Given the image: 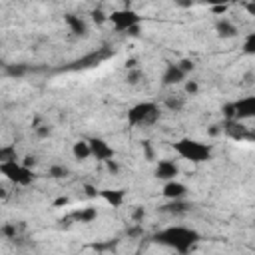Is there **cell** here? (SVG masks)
I'll list each match as a JSON object with an SVG mask.
<instances>
[{"label": "cell", "instance_id": "cell-7", "mask_svg": "<svg viewBox=\"0 0 255 255\" xmlns=\"http://www.w3.org/2000/svg\"><path fill=\"white\" fill-rule=\"evenodd\" d=\"M90 152H92V155L98 159V162H108V159H114V155H116V152H114V148L108 144V142H104V140H100V138H92L90 142Z\"/></svg>", "mask_w": 255, "mask_h": 255}, {"label": "cell", "instance_id": "cell-30", "mask_svg": "<svg viewBox=\"0 0 255 255\" xmlns=\"http://www.w3.org/2000/svg\"><path fill=\"white\" fill-rule=\"evenodd\" d=\"M106 168H108V172H112V174H118V170H120V166L116 164V159H108Z\"/></svg>", "mask_w": 255, "mask_h": 255}, {"label": "cell", "instance_id": "cell-38", "mask_svg": "<svg viewBox=\"0 0 255 255\" xmlns=\"http://www.w3.org/2000/svg\"><path fill=\"white\" fill-rule=\"evenodd\" d=\"M219 132H221V128H219V126H211V130H209V134H211V136H217Z\"/></svg>", "mask_w": 255, "mask_h": 255}, {"label": "cell", "instance_id": "cell-11", "mask_svg": "<svg viewBox=\"0 0 255 255\" xmlns=\"http://www.w3.org/2000/svg\"><path fill=\"white\" fill-rule=\"evenodd\" d=\"M185 194H187V187L183 185V183H179V181H168L166 185H164V196L172 202V200H183L185 198Z\"/></svg>", "mask_w": 255, "mask_h": 255}, {"label": "cell", "instance_id": "cell-6", "mask_svg": "<svg viewBox=\"0 0 255 255\" xmlns=\"http://www.w3.org/2000/svg\"><path fill=\"white\" fill-rule=\"evenodd\" d=\"M221 132L226 136H230L231 140H237V142L239 140H253L251 130L247 126H243L241 122H237V120H226V122H223Z\"/></svg>", "mask_w": 255, "mask_h": 255}, {"label": "cell", "instance_id": "cell-17", "mask_svg": "<svg viewBox=\"0 0 255 255\" xmlns=\"http://www.w3.org/2000/svg\"><path fill=\"white\" fill-rule=\"evenodd\" d=\"M96 217H98V211H96V207H84V209L72 213V219H76V221H80V223H92Z\"/></svg>", "mask_w": 255, "mask_h": 255}, {"label": "cell", "instance_id": "cell-32", "mask_svg": "<svg viewBox=\"0 0 255 255\" xmlns=\"http://www.w3.org/2000/svg\"><path fill=\"white\" fill-rule=\"evenodd\" d=\"M211 10L215 14H226L228 12V4H217V6H211Z\"/></svg>", "mask_w": 255, "mask_h": 255}, {"label": "cell", "instance_id": "cell-39", "mask_svg": "<svg viewBox=\"0 0 255 255\" xmlns=\"http://www.w3.org/2000/svg\"><path fill=\"white\" fill-rule=\"evenodd\" d=\"M66 204H68V198H60L54 202V205H66Z\"/></svg>", "mask_w": 255, "mask_h": 255}, {"label": "cell", "instance_id": "cell-34", "mask_svg": "<svg viewBox=\"0 0 255 255\" xmlns=\"http://www.w3.org/2000/svg\"><path fill=\"white\" fill-rule=\"evenodd\" d=\"M126 32H128L130 36H140V24H136V26H132V28H128Z\"/></svg>", "mask_w": 255, "mask_h": 255}, {"label": "cell", "instance_id": "cell-24", "mask_svg": "<svg viewBox=\"0 0 255 255\" xmlns=\"http://www.w3.org/2000/svg\"><path fill=\"white\" fill-rule=\"evenodd\" d=\"M243 52L245 54H255V32L247 34V38L243 42Z\"/></svg>", "mask_w": 255, "mask_h": 255}, {"label": "cell", "instance_id": "cell-25", "mask_svg": "<svg viewBox=\"0 0 255 255\" xmlns=\"http://www.w3.org/2000/svg\"><path fill=\"white\" fill-rule=\"evenodd\" d=\"M178 68H179L183 74H187V72H191V70L196 68V64L191 62L189 58H183V60H179V62H178Z\"/></svg>", "mask_w": 255, "mask_h": 255}, {"label": "cell", "instance_id": "cell-10", "mask_svg": "<svg viewBox=\"0 0 255 255\" xmlns=\"http://www.w3.org/2000/svg\"><path fill=\"white\" fill-rule=\"evenodd\" d=\"M183 80H185V74L178 68V64H168L164 74H162V82L166 86H176V84H179Z\"/></svg>", "mask_w": 255, "mask_h": 255}, {"label": "cell", "instance_id": "cell-4", "mask_svg": "<svg viewBox=\"0 0 255 255\" xmlns=\"http://www.w3.org/2000/svg\"><path fill=\"white\" fill-rule=\"evenodd\" d=\"M0 172H2V176H6L12 183L22 185V187H26V185H30L32 181H34V172L24 168L20 162L2 164V166H0Z\"/></svg>", "mask_w": 255, "mask_h": 255}, {"label": "cell", "instance_id": "cell-19", "mask_svg": "<svg viewBox=\"0 0 255 255\" xmlns=\"http://www.w3.org/2000/svg\"><path fill=\"white\" fill-rule=\"evenodd\" d=\"M164 104H166V108L172 110V112H181L183 106H185V100L179 98V96H170V98H166Z\"/></svg>", "mask_w": 255, "mask_h": 255}, {"label": "cell", "instance_id": "cell-14", "mask_svg": "<svg viewBox=\"0 0 255 255\" xmlns=\"http://www.w3.org/2000/svg\"><path fill=\"white\" fill-rule=\"evenodd\" d=\"M98 196L104 198L112 207H120V205L124 204L126 191H124V189H102V191H98Z\"/></svg>", "mask_w": 255, "mask_h": 255}, {"label": "cell", "instance_id": "cell-8", "mask_svg": "<svg viewBox=\"0 0 255 255\" xmlns=\"http://www.w3.org/2000/svg\"><path fill=\"white\" fill-rule=\"evenodd\" d=\"M179 174V168L172 159H159L155 166V178L157 179H166V181H174Z\"/></svg>", "mask_w": 255, "mask_h": 255}, {"label": "cell", "instance_id": "cell-21", "mask_svg": "<svg viewBox=\"0 0 255 255\" xmlns=\"http://www.w3.org/2000/svg\"><path fill=\"white\" fill-rule=\"evenodd\" d=\"M0 235L6 237V239H16V235H18L16 223H4V226L0 228Z\"/></svg>", "mask_w": 255, "mask_h": 255}, {"label": "cell", "instance_id": "cell-20", "mask_svg": "<svg viewBox=\"0 0 255 255\" xmlns=\"http://www.w3.org/2000/svg\"><path fill=\"white\" fill-rule=\"evenodd\" d=\"M146 76H144V72L140 70V68H136V70H128V76H126V82L130 84V86H138L142 80H144Z\"/></svg>", "mask_w": 255, "mask_h": 255}, {"label": "cell", "instance_id": "cell-29", "mask_svg": "<svg viewBox=\"0 0 255 255\" xmlns=\"http://www.w3.org/2000/svg\"><path fill=\"white\" fill-rule=\"evenodd\" d=\"M92 18H94V22H98V24H102V22L108 20V16H106L102 10H94V12H92Z\"/></svg>", "mask_w": 255, "mask_h": 255}, {"label": "cell", "instance_id": "cell-35", "mask_svg": "<svg viewBox=\"0 0 255 255\" xmlns=\"http://www.w3.org/2000/svg\"><path fill=\"white\" fill-rule=\"evenodd\" d=\"M84 189H86V194H88L90 198H96V196H98V189H96L94 185H86Z\"/></svg>", "mask_w": 255, "mask_h": 255}, {"label": "cell", "instance_id": "cell-1", "mask_svg": "<svg viewBox=\"0 0 255 255\" xmlns=\"http://www.w3.org/2000/svg\"><path fill=\"white\" fill-rule=\"evenodd\" d=\"M153 241L155 243H162V245H168L172 249H176L178 253L185 255L191 247H194L198 241H200V233L194 231V230H187V228H181V226H172L164 231H159L153 235Z\"/></svg>", "mask_w": 255, "mask_h": 255}, {"label": "cell", "instance_id": "cell-18", "mask_svg": "<svg viewBox=\"0 0 255 255\" xmlns=\"http://www.w3.org/2000/svg\"><path fill=\"white\" fill-rule=\"evenodd\" d=\"M72 153H74V157H76V159L84 162V159H88V157L92 155V152H90V144H88V142H84V140L76 142V144H74V148H72Z\"/></svg>", "mask_w": 255, "mask_h": 255}, {"label": "cell", "instance_id": "cell-36", "mask_svg": "<svg viewBox=\"0 0 255 255\" xmlns=\"http://www.w3.org/2000/svg\"><path fill=\"white\" fill-rule=\"evenodd\" d=\"M136 68H138V62H136L134 58L126 62V70H136Z\"/></svg>", "mask_w": 255, "mask_h": 255}, {"label": "cell", "instance_id": "cell-28", "mask_svg": "<svg viewBox=\"0 0 255 255\" xmlns=\"http://www.w3.org/2000/svg\"><path fill=\"white\" fill-rule=\"evenodd\" d=\"M36 136L38 138H48L50 136V126H36Z\"/></svg>", "mask_w": 255, "mask_h": 255}, {"label": "cell", "instance_id": "cell-41", "mask_svg": "<svg viewBox=\"0 0 255 255\" xmlns=\"http://www.w3.org/2000/svg\"><path fill=\"white\" fill-rule=\"evenodd\" d=\"M247 10H249L251 14H255V4H247Z\"/></svg>", "mask_w": 255, "mask_h": 255}, {"label": "cell", "instance_id": "cell-15", "mask_svg": "<svg viewBox=\"0 0 255 255\" xmlns=\"http://www.w3.org/2000/svg\"><path fill=\"white\" fill-rule=\"evenodd\" d=\"M162 209H164L166 213L181 215V213H187V211L191 209V205H189L187 202H183V200H172V202H170V204H166Z\"/></svg>", "mask_w": 255, "mask_h": 255}, {"label": "cell", "instance_id": "cell-22", "mask_svg": "<svg viewBox=\"0 0 255 255\" xmlns=\"http://www.w3.org/2000/svg\"><path fill=\"white\" fill-rule=\"evenodd\" d=\"M26 72H28V68L22 66V64H8V66H6V74H8V76H14V78L24 76Z\"/></svg>", "mask_w": 255, "mask_h": 255}, {"label": "cell", "instance_id": "cell-2", "mask_svg": "<svg viewBox=\"0 0 255 255\" xmlns=\"http://www.w3.org/2000/svg\"><path fill=\"white\" fill-rule=\"evenodd\" d=\"M174 150L183 157L187 162H194V164H204L211 159V146L198 142V140H189L183 138L179 142L174 144Z\"/></svg>", "mask_w": 255, "mask_h": 255}, {"label": "cell", "instance_id": "cell-27", "mask_svg": "<svg viewBox=\"0 0 255 255\" xmlns=\"http://www.w3.org/2000/svg\"><path fill=\"white\" fill-rule=\"evenodd\" d=\"M223 116H226V120H235V108H233V104H226V106H223Z\"/></svg>", "mask_w": 255, "mask_h": 255}, {"label": "cell", "instance_id": "cell-37", "mask_svg": "<svg viewBox=\"0 0 255 255\" xmlns=\"http://www.w3.org/2000/svg\"><path fill=\"white\" fill-rule=\"evenodd\" d=\"M142 217H144V207H138V209L134 211V219H136V221H140Z\"/></svg>", "mask_w": 255, "mask_h": 255}, {"label": "cell", "instance_id": "cell-23", "mask_svg": "<svg viewBox=\"0 0 255 255\" xmlns=\"http://www.w3.org/2000/svg\"><path fill=\"white\" fill-rule=\"evenodd\" d=\"M48 176L54 178V179H62V178L68 176V170L64 168V166H52V168L48 170Z\"/></svg>", "mask_w": 255, "mask_h": 255}, {"label": "cell", "instance_id": "cell-26", "mask_svg": "<svg viewBox=\"0 0 255 255\" xmlns=\"http://www.w3.org/2000/svg\"><path fill=\"white\" fill-rule=\"evenodd\" d=\"M198 92H200V86H198V82H196V80H189V82L185 84V94L196 96Z\"/></svg>", "mask_w": 255, "mask_h": 255}, {"label": "cell", "instance_id": "cell-33", "mask_svg": "<svg viewBox=\"0 0 255 255\" xmlns=\"http://www.w3.org/2000/svg\"><path fill=\"white\" fill-rule=\"evenodd\" d=\"M34 164H36V159L32 157V155H26V157H24V162H22V166L28 168V170H30V166H34Z\"/></svg>", "mask_w": 255, "mask_h": 255}, {"label": "cell", "instance_id": "cell-13", "mask_svg": "<svg viewBox=\"0 0 255 255\" xmlns=\"http://www.w3.org/2000/svg\"><path fill=\"white\" fill-rule=\"evenodd\" d=\"M64 20H66V24L70 26V32L74 36H88V26H86V22L80 16L66 14V16H64Z\"/></svg>", "mask_w": 255, "mask_h": 255}, {"label": "cell", "instance_id": "cell-16", "mask_svg": "<svg viewBox=\"0 0 255 255\" xmlns=\"http://www.w3.org/2000/svg\"><path fill=\"white\" fill-rule=\"evenodd\" d=\"M12 162H18V152H16V146H0V166L2 164H12Z\"/></svg>", "mask_w": 255, "mask_h": 255}, {"label": "cell", "instance_id": "cell-12", "mask_svg": "<svg viewBox=\"0 0 255 255\" xmlns=\"http://www.w3.org/2000/svg\"><path fill=\"white\" fill-rule=\"evenodd\" d=\"M215 32L221 38H235L237 36V26L228 18H219L215 22Z\"/></svg>", "mask_w": 255, "mask_h": 255}, {"label": "cell", "instance_id": "cell-5", "mask_svg": "<svg viewBox=\"0 0 255 255\" xmlns=\"http://www.w3.org/2000/svg\"><path fill=\"white\" fill-rule=\"evenodd\" d=\"M108 20L114 24V28H116L118 32H126L128 28H132V26H136V24L142 22V18L138 16V12H134V10H130V8L112 12V14L108 16Z\"/></svg>", "mask_w": 255, "mask_h": 255}, {"label": "cell", "instance_id": "cell-3", "mask_svg": "<svg viewBox=\"0 0 255 255\" xmlns=\"http://www.w3.org/2000/svg\"><path fill=\"white\" fill-rule=\"evenodd\" d=\"M157 120H159V108L153 102L138 104L128 112V124L130 126H153Z\"/></svg>", "mask_w": 255, "mask_h": 255}, {"label": "cell", "instance_id": "cell-40", "mask_svg": "<svg viewBox=\"0 0 255 255\" xmlns=\"http://www.w3.org/2000/svg\"><path fill=\"white\" fill-rule=\"evenodd\" d=\"M6 196H8V191H6V189H4V187H0V198H2V200H4V198H6Z\"/></svg>", "mask_w": 255, "mask_h": 255}, {"label": "cell", "instance_id": "cell-9", "mask_svg": "<svg viewBox=\"0 0 255 255\" xmlns=\"http://www.w3.org/2000/svg\"><path fill=\"white\" fill-rule=\"evenodd\" d=\"M233 108H235V120L237 122L253 118L255 116V98H253V96L241 98L239 102H233Z\"/></svg>", "mask_w": 255, "mask_h": 255}, {"label": "cell", "instance_id": "cell-31", "mask_svg": "<svg viewBox=\"0 0 255 255\" xmlns=\"http://www.w3.org/2000/svg\"><path fill=\"white\" fill-rule=\"evenodd\" d=\"M142 146H144V152H146V157H148V159H150V162H152V159H153V150H152V146H150V142H144Z\"/></svg>", "mask_w": 255, "mask_h": 255}]
</instances>
